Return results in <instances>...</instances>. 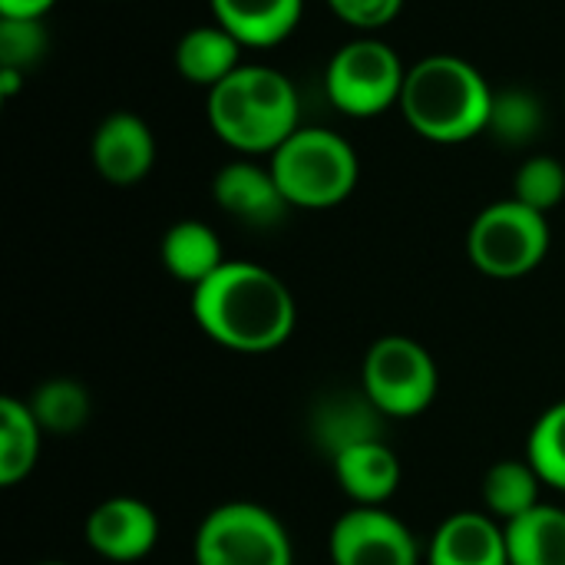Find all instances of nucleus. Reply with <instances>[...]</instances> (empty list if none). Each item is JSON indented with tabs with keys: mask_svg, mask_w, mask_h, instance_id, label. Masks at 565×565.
Returning <instances> with one entry per match:
<instances>
[{
	"mask_svg": "<svg viewBox=\"0 0 565 565\" xmlns=\"http://www.w3.org/2000/svg\"><path fill=\"white\" fill-rule=\"evenodd\" d=\"M361 387L381 407L387 420H411L420 417L440 387L434 354L404 334L377 338L361 364Z\"/></svg>",
	"mask_w": 565,
	"mask_h": 565,
	"instance_id": "obj_8",
	"label": "nucleus"
},
{
	"mask_svg": "<svg viewBox=\"0 0 565 565\" xmlns=\"http://www.w3.org/2000/svg\"><path fill=\"white\" fill-rule=\"evenodd\" d=\"M546 252L550 222L543 212L523 205L520 199L487 205L467 232V255L473 268L497 281H513L536 271Z\"/></svg>",
	"mask_w": 565,
	"mask_h": 565,
	"instance_id": "obj_5",
	"label": "nucleus"
},
{
	"mask_svg": "<svg viewBox=\"0 0 565 565\" xmlns=\"http://www.w3.org/2000/svg\"><path fill=\"white\" fill-rule=\"evenodd\" d=\"M242 66V43L222 26V23H205L192 26L182 33L175 43V70L182 79L195 86H218Z\"/></svg>",
	"mask_w": 565,
	"mask_h": 565,
	"instance_id": "obj_17",
	"label": "nucleus"
},
{
	"mask_svg": "<svg viewBox=\"0 0 565 565\" xmlns=\"http://www.w3.org/2000/svg\"><path fill=\"white\" fill-rule=\"evenodd\" d=\"M192 318L228 351L268 354L291 338L298 305L275 271L255 262H225L192 288Z\"/></svg>",
	"mask_w": 565,
	"mask_h": 565,
	"instance_id": "obj_1",
	"label": "nucleus"
},
{
	"mask_svg": "<svg viewBox=\"0 0 565 565\" xmlns=\"http://www.w3.org/2000/svg\"><path fill=\"white\" fill-rule=\"evenodd\" d=\"M493 93L470 60L434 53L407 70L401 113L417 136L454 146L487 132Z\"/></svg>",
	"mask_w": 565,
	"mask_h": 565,
	"instance_id": "obj_2",
	"label": "nucleus"
},
{
	"mask_svg": "<svg viewBox=\"0 0 565 565\" xmlns=\"http://www.w3.org/2000/svg\"><path fill=\"white\" fill-rule=\"evenodd\" d=\"M268 169L291 209H334L341 205L361 175L354 146L318 126H301L271 156Z\"/></svg>",
	"mask_w": 565,
	"mask_h": 565,
	"instance_id": "obj_4",
	"label": "nucleus"
},
{
	"mask_svg": "<svg viewBox=\"0 0 565 565\" xmlns=\"http://www.w3.org/2000/svg\"><path fill=\"white\" fill-rule=\"evenodd\" d=\"M513 199L550 215L565 199V166L553 156H533L516 169Z\"/></svg>",
	"mask_w": 565,
	"mask_h": 565,
	"instance_id": "obj_25",
	"label": "nucleus"
},
{
	"mask_svg": "<svg viewBox=\"0 0 565 565\" xmlns=\"http://www.w3.org/2000/svg\"><path fill=\"white\" fill-rule=\"evenodd\" d=\"M427 565H510L507 526L490 513H454L437 526Z\"/></svg>",
	"mask_w": 565,
	"mask_h": 565,
	"instance_id": "obj_14",
	"label": "nucleus"
},
{
	"mask_svg": "<svg viewBox=\"0 0 565 565\" xmlns=\"http://www.w3.org/2000/svg\"><path fill=\"white\" fill-rule=\"evenodd\" d=\"M159 540V520L152 507L132 497L103 500L86 516V543L109 563H136L152 553Z\"/></svg>",
	"mask_w": 565,
	"mask_h": 565,
	"instance_id": "obj_10",
	"label": "nucleus"
},
{
	"mask_svg": "<svg viewBox=\"0 0 565 565\" xmlns=\"http://www.w3.org/2000/svg\"><path fill=\"white\" fill-rule=\"evenodd\" d=\"M407 66L397 50L377 36H358L344 43L328 70H324V93L344 116L371 119L401 106Z\"/></svg>",
	"mask_w": 565,
	"mask_h": 565,
	"instance_id": "obj_6",
	"label": "nucleus"
},
{
	"mask_svg": "<svg viewBox=\"0 0 565 565\" xmlns=\"http://www.w3.org/2000/svg\"><path fill=\"white\" fill-rule=\"evenodd\" d=\"M212 195L222 212H228L232 218L255 225V228H268V225L281 222L285 212L291 209L285 192L278 189L271 169L258 166L252 159L222 166L218 175L212 179Z\"/></svg>",
	"mask_w": 565,
	"mask_h": 565,
	"instance_id": "obj_12",
	"label": "nucleus"
},
{
	"mask_svg": "<svg viewBox=\"0 0 565 565\" xmlns=\"http://www.w3.org/2000/svg\"><path fill=\"white\" fill-rule=\"evenodd\" d=\"M328 7L334 10L338 20L351 23L354 30L374 33L401 13L404 0H328Z\"/></svg>",
	"mask_w": 565,
	"mask_h": 565,
	"instance_id": "obj_27",
	"label": "nucleus"
},
{
	"mask_svg": "<svg viewBox=\"0 0 565 565\" xmlns=\"http://www.w3.org/2000/svg\"><path fill=\"white\" fill-rule=\"evenodd\" d=\"M56 0H0V17H13V20H43L46 10Z\"/></svg>",
	"mask_w": 565,
	"mask_h": 565,
	"instance_id": "obj_28",
	"label": "nucleus"
},
{
	"mask_svg": "<svg viewBox=\"0 0 565 565\" xmlns=\"http://www.w3.org/2000/svg\"><path fill=\"white\" fill-rule=\"evenodd\" d=\"M50 33L43 20H13L0 17V66L26 73L46 53Z\"/></svg>",
	"mask_w": 565,
	"mask_h": 565,
	"instance_id": "obj_26",
	"label": "nucleus"
},
{
	"mask_svg": "<svg viewBox=\"0 0 565 565\" xmlns=\"http://www.w3.org/2000/svg\"><path fill=\"white\" fill-rule=\"evenodd\" d=\"M387 417L367 397V391H331L311 407V437L334 460L348 447L384 440Z\"/></svg>",
	"mask_w": 565,
	"mask_h": 565,
	"instance_id": "obj_13",
	"label": "nucleus"
},
{
	"mask_svg": "<svg viewBox=\"0 0 565 565\" xmlns=\"http://www.w3.org/2000/svg\"><path fill=\"white\" fill-rule=\"evenodd\" d=\"M546 122L543 99L533 89L523 86H507L493 93V109H490V126L487 132L503 142V146H530Z\"/></svg>",
	"mask_w": 565,
	"mask_h": 565,
	"instance_id": "obj_22",
	"label": "nucleus"
},
{
	"mask_svg": "<svg viewBox=\"0 0 565 565\" xmlns=\"http://www.w3.org/2000/svg\"><path fill=\"white\" fill-rule=\"evenodd\" d=\"M215 23H222L242 46H278L295 33L305 0H209Z\"/></svg>",
	"mask_w": 565,
	"mask_h": 565,
	"instance_id": "obj_16",
	"label": "nucleus"
},
{
	"mask_svg": "<svg viewBox=\"0 0 565 565\" xmlns=\"http://www.w3.org/2000/svg\"><path fill=\"white\" fill-rule=\"evenodd\" d=\"M331 565H420V543L384 507L348 510L328 540Z\"/></svg>",
	"mask_w": 565,
	"mask_h": 565,
	"instance_id": "obj_9",
	"label": "nucleus"
},
{
	"mask_svg": "<svg viewBox=\"0 0 565 565\" xmlns=\"http://www.w3.org/2000/svg\"><path fill=\"white\" fill-rule=\"evenodd\" d=\"M543 477L530 460H500L483 477V507L503 526L540 507Z\"/></svg>",
	"mask_w": 565,
	"mask_h": 565,
	"instance_id": "obj_21",
	"label": "nucleus"
},
{
	"mask_svg": "<svg viewBox=\"0 0 565 565\" xmlns=\"http://www.w3.org/2000/svg\"><path fill=\"white\" fill-rule=\"evenodd\" d=\"M338 487L358 507H384L401 487V460L387 447V440H367L348 447L331 460Z\"/></svg>",
	"mask_w": 565,
	"mask_h": 565,
	"instance_id": "obj_15",
	"label": "nucleus"
},
{
	"mask_svg": "<svg viewBox=\"0 0 565 565\" xmlns=\"http://www.w3.org/2000/svg\"><path fill=\"white\" fill-rule=\"evenodd\" d=\"M195 565H295L285 523L258 503H222L195 533Z\"/></svg>",
	"mask_w": 565,
	"mask_h": 565,
	"instance_id": "obj_7",
	"label": "nucleus"
},
{
	"mask_svg": "<svg viewBox=\"0 0 565 565\" xmlns=\"http://www.w3.org/2000/svg\"><path fill=\"white\" fill-rule=\"evenodd\" d=\"M20 86H23V73H20V70H7V66H0V96H3V99H10Z\"/></svg>",
	"mask_w": 565,
	"mask_h": 565,
	"instance_id": "obj_29",
	"label": "nucleus"
},
{
	"mask_svg": "<svg viewBox=\"0 0 565 565\" xmlns=\"http://www.w3.org/2000/svg\"><path fill=\"white\" fill-rule=\"evenodd\" d=\"M526 460L536 467L546 487L565 493V401L546 407L530 430Z\"/></svg>",
	"mask_w": 565,
	"mask_h": 565,
	"instance_id": "obj_24",
	"label": "nucleus"
},
{
	"mask_svg": "<svg viewBox=\"0 0 565 565\" xmlns=\"http://www.w3.org/2000/svg\"><path fill=\"white\" fill-rule=\"evenodd\" d=\"M89 156L106 182L136 185L156 162V136L136 113H113L96 126Z\"/></svg>",
	"mask_w": 565,
	"mask_h": 565,
	"instance_id": "obj_11",
	"label": "nucleus"
},
{
	"mask_svg": "<svg viewBox=\"0 0 565 565\" xmlns=\"http://www.w3.org/2000/svg\"><path fill=\"white\" fill-rule=\"evenodd\" d=\"M36 565H70V563H36Z\"/></svg>",
	"mask_w": 565,
	"mask_h": 565,
	"instance_id": "obj_30",
	"label": "nucleus"
},
{
	"mask_svg": "<svg viewBox=\"0 0 565 565\" xmlns=\"http://www.w3.org/2000/svg\"><path fill=\"white\" fill-rule=\"evenodd\" d=\"M298 119V89L275 66L242 63L228 79L209 89V122L215 136L245 156H271L301 129Z\"/></svg>",
	"mask_w": 565,
	"mask_h": 565,
	"instance_id": "obj_3",
	"label": "nucleus"
},
{
	"mask_svg": "<svg viewBox=\"0 0 565 565\" xmlns=\"http://www.w3.org/2000/svg\"><path fill=\"white\" fill-rule=\"evenodd\" d=\"M159 255H162L166 271H169L175 281H185V285H192V288L202 285L209 275H215V271L225 265L218 235H215L205 222H199V218L175 222V225L162 235Z\"/></svg>",
	"mask_w": 565,
	"mask_h": 565,
	"instance_id": "obj_18",
	"label": "nucleus"
},
{
	"mask_svg": "<svg viewBox=\"0 0 565 565\" xmlns=\"http://www.w3.org/2000/svg\"><path fill=\"white\" fill-rule=\"evenodd\" d=\"M43 427L36 424L26 401L0 397V483L17 487L40 457Z\"/></svg>",
	"mask_w": 565,
	"mask_h": 565,
	"instance_id": "obj_20",
	"label": "nucleus"
},
{
	"mask_svg": "<svg viewBox=\"0 0 565 565\" xmlns=\"http://www.w3.org/2000/svg\"><path fill=\"white\" fill-rule=\"evenodd\" d=\"M510 565H565V510L540 503L507 523Z\"/></svg>",
	"mask_w": 565,
	"mask_h": 565,
	"instance_id": "obj_19",
	"label": "nucleus"
},
{
	"mask_svg": "<svg viewBox=\"0 0 565 565\" xmlns=\"http://www.w3.org/2000/svg\"><path fill=\"white\" fill-rule=\"evenodd\" d=\"M26 404H30L36 424L43 427V434L70 437V434H76L89 420V394L73 377L43 381Z\"/></svg>",
	"mask_w": 565,
	"mask_h": 565,
	"instance_id": "obj_23",
	"label": "nucleus"
}]
</instances>
